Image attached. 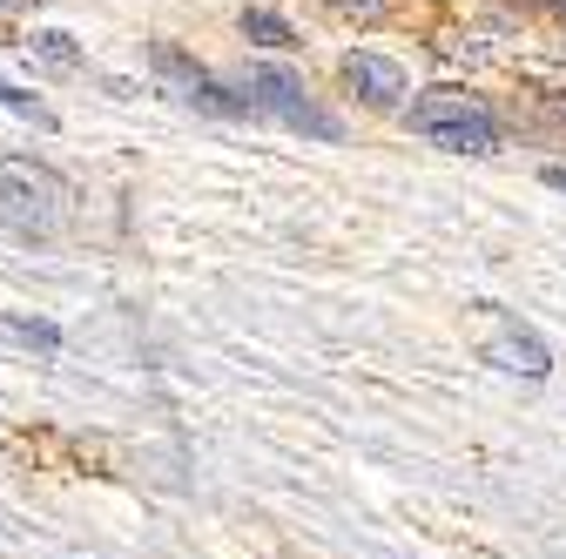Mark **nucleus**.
<instances>
[{
    "label": "nucleus",
    "instance_id": "obj_2",
    "mask_svg": "<svg viewBox=\"0 0 566 559\" xmlns=\"http://www.w3.org/2000/svg\"><path fill=\"white\" fill-rule=\"evenodd\" d=\"M67 217V182L28 156H8L0 162V223L21 230V236H48L54 223Z\"/></svg>",
    "mask_w": 566,
    "mask_h": 559
},
{
    "label": "nucleus",
    "instance_id": "obj_10",
    "mask_svg": "<svg viewBox=\"0 0 566 559\" xmlns=\"http://www.w3.org/2000/svg\"><path fill=\"white\" fill-rule=\"evenodd\" d=\"M546 189H566V169H546Z\"/></svg>",
    "mask_w": 566,
    "mask_h": 559
},
{
    "label": "nucleus",
    "instance_id": "obj_6",
    "mask_svg": "<svg viewBox=\"0 0 566 559\" xmlns=\"http://www.w3.org/2000/svg\"><path fill=\"white\" fill-rule=\"evenodd\" d=\"M243 34H250L256 48H297L291 21H283V14H270V8H243Z\"/></svg>",
    "mask_w": 566,
    "mask_h": 559
},
{
    "label": "nucleus",
    "instance_id": "obj_5",
    "mask_svg": "<svg viewBox=\"0 0 566 559\" xmlns=\"http://www.w3.org/2000/svg\"><path fill=\"white\" fill-rule=\"evenodd\" d=\"M492 365H500V371H513V378H546V371H553L546 344H539L526 324H513V317H500V324H492Z\"/></svg>",
    "mask_w": 566,
    "mask_h": 559
},
{
    "label": "nucleus",
    "instance_id": "obj_9",
    "mask_svg": "<svg viewBox=\"0 0 566 559\" xmlns=\"http://www.w3.org/2000/svg\"><path fill=\"white\" fill-rule=\"evenodd\" d=\"M337 14H378V0H331Z\"/></svg>",
    "mask_w": 566,
    "mask_h": 559
},
{
    "label": "nucleus",
    "instance_id": "obj_1",
    "mask_svg": "<svg viewBox=\"0 0 566 559\" xmlns=\"http://www.w3.org/2000/svg\"><path fill=\"white\" fill-rule=\"evenodd\" d=\"M405 122L424 135V143H439L452 156H492V149H500V115H492L485 102H472V95H452V88L418 95L405 108Z\"/></svg>",
    "mask_w": 566,
    "mask_h": 559
},
{
    "label": "nucleus",
    "instance_id": "obj_7",
    "mask_svg": "<svg viewBox=\"0 0 566 559\" xmlns=\"http://www.w3.org/2000/svg\"><path fill=\"white\" fill-rule=\"evenodd\" d=\"M41 61H54V67H82V54H75V41H67V34H34L28 41Z\"/></svg>",
    "mask_w": 566,
    "mask_h": 559
},
{
    "label": "nucleus",
    "instance_id": "obj_8",
    "mask_svg": "<svg viewBox=\"0 0 566 559\" xmlns=\"http://www.w3.org/2000/svg\"><path fill=\"white\" fill-rule=\"evenodd\" d=\"M0 108H14V115H28V122H41V128L54 122V115H48V108H41L28 88H14V82H0Z\"/></svg>",
    "mask_w": 566,
    "mask_h": 559
},
{
    "label": "nucleus",
    "instance_id": "obj_4",
    "mask_svg": "<svg viewBox=\"0 0 566 559\" xmlns=\"http://www.w3.org/2000/svg\"><path fill=\"white\" fill-rule=\"evenodd\" d=\"M344 88L365 95L371 108H398L405 102V67L391 54H344Z\"/></svg>",
    "mask_w": 566,
    "mask_h": 559
},
{
    "label": "nucleus",
    "instance_id": "obj_3",
    "mask_svg": "<svg viewBox=\"0 0 566 559\" xmlns=\"http://www.w3.org/2000/svg\"><path fill=\"white\" fill-rule=\"evenodd\" d=\"M250 102L270 108L276 122L304 128V135H324V143H337V115H324V108L304 95V82L291 75V67H250Z\"/></svg>",
    "mask_w": 566,
    "mask_h": 559
}]
</instances>
